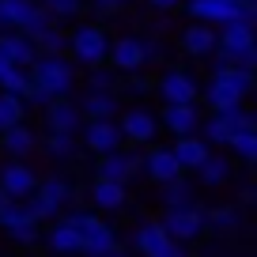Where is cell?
I'll return each instance as SVG.
<instances>
[{
    "mask_svg": "<svg viewBox=\"0 0 257 257\" xmlns=\"http://www.w3.org/2000/svg\"><path fill=\"white\" fill-rule=\"evenodd\" d=\"M249 91H253V68H246V64H227V68H216L204 98H208L212 110H231Z\"/></svg>",
    "mask_w": 257,
    "mask_h": 257,
    "instance_id": "obj_1",
    "label": "cell"
},
{
    "mask_svg": "<svg viewBox=\"0 0 257 257\" xmlns=\"http://www.w3.org/2000/svg\"><path fill=\"white\" fill-rule=\"evenodd\" d=\"M110 34L102 31V27H95V23H83V27H76V34H72V42H68V49H72V57L80 64H87V68H95V64H102L106 57H110Z\"/></svg>",
    "mask_w": 257,
    "mask_h": 257,
    "instance_id": "obj_2",
    "label": "cell"
},
{
    "mask_svg": "<svg viewBox=\"0 0 257 257\" xmlns=\"http://www.w3.org/2000/svg\"><path fill=\"white\" fill-rule=\"evenodd\" d=\"M31 76L34 80H42L49 91H53V98L68 95L76 83V72H72V64L64 61L61 53H38V61L31 64Z\"/></svg>",
    "mask_w": 257,
    "mask_h": 257,
    "instance_id": "obj_3",
    "label": "cell"
},
{
    "mask_svg": "<svg viewBox=\"0 0 257 257\" xmlns=\"http://www.w3.org/2000/svg\"><path fill=\"white\" fill-rule=\"evenodd\" d=\"M242 128H257V121H253L249 110H242V106L216 110V117H208V125H204V140H208V144H227L231 148V140L238 137Z\"/></svg>",
    "mask_w": 257,
    "mask_h": 257,
    "instance_id": "obj_4",
    "label": "cell"
},
{
    "mask_svg": "<svg viewBox=\"0 0 257 257\" xmlns=\"http://www.w3.org/2000/svg\"><path fill=\"white\" fill-rule=\"evenodd\" d=\"M80 231H83V253H95V257H106V253H125V246L117 242L113 227L106 219L91 216V212H80Z\"/></svg>",
    "mask_w": 257,
    "mask_h": 257,
    "instance_id": "obj_5",
    "label": "cell"
},
{
    "mask_svg": "<svg viewBox=\"0 0 257 257\" xmlns=\"http://www.w3.org/2000/svg\"><path fill=\"white\" fill-rule=\"evenodd\" d=\"M133 249H137V253H148V257H178L185 246L163 223H140L137 234H133Z\"/></svg>",
    "mask_w": 257,
    "mask_h": 257,
    "instance_id": "obj_6",
    "label": "cell"
},
{
    "mask_svg": "<svg viewBox=\"0 0 257 257\" xmlns=\"http://www.w3.org/2000/svg\"><path fill=\"white\" fill-rule=\"evenodd\" d=\"M0 231H8L16 242L31 246V242L38 238V219H34L31 204H23L19 197H12V201L0 208Z\"/></svg>",
    "mask_w": 257,
    "mask_h": 257,
    "instance_id": "obj_7",
    "label": "cell"
},
{
    "mask_svg": "<svg viewBox=\"0 0 257 257\" xmlns=\"http://www.w3.org/2000/svg\"><path fill=\"white\" fill-rule=\"evenodd\" d=\"M163 227H167L178 242H193L204 227H208V216H204L201 208H193V204H178V208H167Z\"/></svg>",
    "mask_w": 257,
    "mask_h": 257,
    "instance_id": "obj_8",
    "label": "cell"
},
{
    "mask_svg": "<svg viewBox=\"0 0 257 257\" xmlns=\"http://www.w3.org/2000/svg\"><path fill=\"white\" fill-rule=\"evenodd\" d=\"M155 57V42H140V38H117L110 46V64L117 72H137L144 61Z\"/></svg>",
    "mask_w": 257,
    "mask_h": 257,
    "instance_id": "obj_9",
    "label": "cell"
},
{
    "mask_svg": "<svg viewBox=\"0 0 257 257\" xmlns=\"http://www.w3.org/2000/svg\"><path fill=\"white\" fill-rule=\"evenodd\" d=\"M121 140H125V133H121V125H113V117H87V125H83V144L95 155L117 152Z\"/></svg>",
    "mask_w": 257,
    "mask_h": 257,
    "instance_id": "obj_10",
    "label": "cell"
},
{
    "mask_svg": "<svg viewBox=\"0 0 257 257\" xmlns=\"http://www.w3.org/2000/svg\"><path fill=\"white\" fill-rule=\"evenodd\" d=\"M189 16L204 19V23H212V27H223V23H231V19L249 16V12L242 8V0H189Z\"/></svg>",
    "mask_w": 257,
    "mask_h": 257,
    "instance_id": "obj_11",
    "label": "cell"
},
{
    "mask_svg": "<svg viewBox=\"0 0 257 257\" xmlns=\"http://www.w3.org/2000/svg\"><path fill=\"white\" fill-rule=\"evenodd\" d=\"M253 42H257V31H253V19L249 16L231 19V23H223V31H219V49L231 57V64H234V57H238L242 49H249Z\"/></svg>",
    "mask_w": 257,
    "mask_h": 257,
    "instance_id": "obj_12",
    "label": "cell"
},
{
    "mask_svg": "<svg viewBox=\"0 0 257 257\" xmlns=\"http://www.w3.org/2000/svg\"><path fill=\"white\" fill-rule=\"evenodd\" d=\"M117 125H121V133H125V140H133V144H148V140H155V133H159V117H155L152 110H144V106L125 110Z\"/></svg>",
    "mask_w": 257,
    "mask_h": 257,
    "instance_id": "obj_13",
    "label": "cell"
},
{
    "mask_svg": "<svg viewBox=\"0 0 257 257\" xmlns=\"http://www.w3.org/2000/svg\"><path fill=\"white\" fill-rule=\"evenodd\" d=\"M155 91H159L163 102H197V80H193L189 72H182V68L163 72L159 83H155Z\"/></svg>",
    "mask_w": 257,
    "mask_h": 257,
    "instance_id": "obj_14",
    "label": "cell"
},
{
    "mask_svg": "<svg viewBox=\"0 0 257 257\" xmlns=\"http://www.w3.org/2000/svg\"><path fill=\"white\" fill-rule=\"evenodd\" d=\"M0 61H16V64H27L31 68L38 61V42L23 31H4L0 34Z\"/></svg>",
    "mask_w": 257,
    "mask_h": 257,
    "instance_id": "obj_15",
    "label": "cell"
},
{
    "mask_svg": "<svg viewBox=\"0 0 257 257\" xmlns=\"http://www.w3.org/2000/svg\"><path fill=\"white\" fill-rule=\"evenodd\" d=\"M144 174L152 178V182H170V178H178V174H185V167L178 163V155H174V148H152V152L144 155Z\"/></svg>",
    "mask_w": 257,
    "mask_h": 257,
    "instance_id": "obj_16",
    "label": "cell"
},
{
    "mask_svg": "<svg viewBox=\"0 0 257 257\" xmlns=\"http://www.w3.org/2000/svg\"><path fill=\"white\" fill-rule=\"evenodd\" d=\"M163 128H170L174 137L197 133V128H201V110H197V102H167V110H163Z\"/></svg>",
    "mask_w": 257,
    "mask_h": 257,
    "instance_id": "obj_17",
    "label": "cell"
},
{
    "mask_svg": "<svg viewBox=\"0 0 257 257\" xmlns=\"http://www.w3.org/2000/svg\"><path fill=\"white\" fill-rule=\"evenodd\" d=\"M144 170V155H125V152H106L98 155V174L102 178H117V182H128V178Z\"/></svg>",
    "mask_w": 257,
    "mask_h": 257,
    "instance_id": "obj_18",
    "label": "cell"
},
{
    "mask_svg": "<svg viewBox=\"0 0 257 257\" xmlns=\"http://www.w3.org/2000/svg\"><path fill=\"white\" fill-rule=\"evenodd\" d=\"M0 185L12 193V197H31L38 189V174H34L27 163H4L0 167Z\"/></svg>",
    "mask_w": 257,
    "mask_h": 257,
    "instance_id": "obj_19",
    "label": "cell"
},
{
    "mask_svg": "<svg viewBox=\"0 0 257 257\" xmlns=\"http://www.w3.org/2000/svg\"><path fill=\"white\" fill-rule=\"evenodd\" d=\"M49 249H57V253H83V231H80V219H76V216L57 219L53 231H49Z\"/></svg>",
    "mask_w": 257,
    "mask_h": 257,
    "instance_id": "obj_20",
    "label": "cell"
},
{
    "mask_svg": "<svg viewBox=\"0 0 257 257\" xmlns=\"http://www.w3.org/2000/svg\"><path fill=\"white\" fill-rule=\"evenodd\" d=\"M182 46H185V53H193V57H208L212 49H219V34L212 31V23L197 19L193 27H185V34H182Z\"/></svg>",
    "mask_w": 257,
    "mask_h": 257,
    "instance_id": "obj_21",
    "label": "cell"
},
{
    "mask_svg": "<svg viewBox=\"0 0 257 257\" xmlns=\"http://www.w3.org/2000/svg\"><path fill=\"white\" fill-rule=\"evenodd\" d=\"M91 201H95V208H102V212H117L121 204H125V182L98 174V182L91 185Z\"/></svg>",
    "mask_w": 257,
    "mask_h": 257,
    "instance_id": "obj_22",
    "label": "cell"
},
{
    "mask_svg": "<svg viewBox=\"0 0 257 257\" xmlns=\"http://www.w3.org/2000/svg\"><path fill=\"white\" fill-rule=\"evenodd\" d=\"M80 113L83 110H76L68 98H53V102L46 106V125L49 128H61V133H80Z\"/></svg>",
    "mask_w": 257,
    "mask_h": 257,
    "instance_id": "obj_23",
    "label": "cell"
},
{
    "mask_svg": "<svg viewBox=\"0 0 257 257\" xmlns=\"http://www.w3.org/2000/svg\"><path fill=\"white\" fill-rule=\"evenodd\" d=\"M174 155L185 170H197L212 152H208V140H197V133H185V137L174 140Z\"/></svg>",
    "mask_w": 257,
    "mask_h": 257,
    "instance_id": "obj_24",
    "label": "cell"
},
{
    "mask_svg": "<svg viewBox=\"0 0 257 257\" xmlns=\"http://www.w3.org/2000/svg\"><path fill=\"white\" fill-rule=\"evenodd\" d=\"M34 140H38V137H34L31 128L23 125V121L0 133V148H4L12 159H23V155H31V152H34Z\"/></svg>",
    "mask_w": 257,
    "mask_h": 257,
    "instance_id": "obj_25",
    "label": "cell"
},
{
    "mask_svg": "<svg viewBox=\"0 0 257 257\" xmlns=\"http://www.w3.org/2000/svg\"><path fill=\"white\" fill-rule=\"evenodd\" d=\"M38 0H0V31H19Z\"/></svg>",
    "mask_w": 257,
    "mask_h": 257,
    "instance_id": "obj_26",
    "label": "cell"
},
{
    "mask_svg": "<svg viewBox=\"0 0 257 257\" xmlns=\"http://www.w3.org/2000/svg\"><path fill=\"white\" fill-rule=\"evenodd\" d=\"M27 83H31V68H27V64L0 61V91H16V95H23Z\"/></svg>",
    "mask_w": 257,
    "mask_h": 257,
    "instance_id": "obj_27",
    "label": "cell"
},
{
    "mask_svg": "<svg viewBox=\"0 0 257 257\" xmlns=\"http://www.w3.org/2000/svg\"><path fill=\"white\" fill-rule=\"evenodd\" d=\"M27 113V98L16 95V91H0V133L12 125H19Z\"/></svg>",
    "mask_w": 257,
    "mask_h": 257,
    "instance_id": "obj_28",
    "label": "cell"
},
{
    "mask_svg": "<svg viewBox=\"0 0 257 257\" xmlns=\"http://www.w3.org/2000/svg\"><path fill=\"white\" fill-rule=\"evenodd\" d=\"M80 110L87 113V117H113V113H117V98H113V91H95L91 87Z\"/></svg>",
    "mask_w": 257,
    "mask_h": 257,
    "instance_id": "obj_29",
    "label": "cell"
},
{
    "mask_svg": "<svg viewBox=\"0 0 257 257\" xmlns=\"http://www.w3.org/2000/svg\"><path fill=\"white\" fill-rule=\"evenodd\" d=\"M159 189H163V204H167V208H178V204H193V185L185 182L182 174L170 178V182H163Z\"/></svg>",
    "mask_w": 257,
    "mask_h": 257,
    "instance_id": "obj_30",
    "label": "cell"
},
{
    "mask_svg": "<svg viewBox=\"0 0 257 257\" xmlns=\"http://www.w3.org/2000/svg\"><path fill=\"white\" fill-rule=\"evenodd\" d=\"M227 174H231V167H227L223 155H208V159L197 167V178H201L204 185H223V182H227Z\"/></svg>",
    "mask_w": 257,
    "mask_h": 257,
    "instance_id": "obj_31",
    "label": "cell"
},
{
    "mask_svg": "<svg viewBox=\"0 0 257 257\" xmlns=\"http://www.w3.org/2000/svg\"><path fill=\"white\" fill-rule=\"evenodd\" d=\"M76 133H61V128H49L46 137V152L53 155V159H68V155H76Z\"/></svg>",
    "mask_w": 257,
    "mask_h": 257,
    "instance_id": "obj_32",
    "label": "cell"
},
{
    "mask_svg": "<svg viewBox=\"0 0 257 257\" xmlns=\"http://www.w3.org/2000/svg\"><path fill=\"white\" fill-rule=\"evenodd\" d=\"M31 212H34V219H38V223H49V219H57L61 204H57L53 197H46L42 189H34V193H31Z\"/></svg>",
    "mask_w": 257,
    "mask_h": 257,
    "instance_id": "obj_33",
    "label": "cell"
},
{
    "mask_svg": "<svg viewBox=\"0 0 257 257\" xmlns=\"http://www.w3.org/2000/svg\"><path fill=\"white\" fill-rule=\"evenodd\" d=\"M231 152L246 163H257V128H242L238 137L231 140Z\"/></svg>",
    "mask_w": 257,
    "mask_h": 257,
    "instance_id": "obj_34",
    "label": "cell"
},
{
    "mask_svg": "<svg viewBox=\"0 0 257 257\" xmlns=\"http://www.w3.org/2000/svg\"><path fill=\"white\" fill-rule=\"evenodd\" d=\"M34 42H38V53H64L72 38H64V34L57 31V27H46V31H42Z\"/></svg>",
    "mask_w": 257,
    "mask_h": 257,
    "instance_id": "obj_35",
    "label": "cell"
},
{
    "mask_svg": "<svg viewBox=\"0 0 257 257\" xmlns=\"http://www.w3.org/2000/svg\"><path fill=\"white\" fill-rule=\"evenodd\" d=\"M38 189L46 193V197H53V201L61 204V208H64V204H68V201H72V185L64 182V178H46V182H42Z\"/></svg>",
    "mask_w": 257,
    "mask_h": 257,
    "instance_id": "obj_36",
    "label": "cell"
},
{
    "mask_svg": "<svg viewBox=\"0 0 257 257\" xmlns=\"http://www.w3.org/2000/svg\"><path fill=\"white\" fill-rule=\"evenodd\" d=\"M204 216H208V227H216V231H234L238 227V212L234 208H212Z\"/></svg>",
    "mask_w": 257,
    "mask_h": 257,
    "instance_id": "obj_37",
    "label": "cell"
},
{
    "mask_svg": "<svg viewBox=\"0 0 257 257\" xmlns=\"http://www.w3.org/2000/svg\"><path fill=\"white\" fill-rule=\"evenodd\" d=\"M23 98H27V106H49V102H53V91H49L42 80H34V76H31V83H27Z\"/></svg>",
    "mask_w": 257,
    "mask_h": 257,
    "instance_id": "obj_38",
    "label": "cell"
},
{
    "mask_svg": "<svg viewBox=\"0 0 257 257\" xmlns=\"http://www.w3.org/2000/svg\"><path fill=\"white\" fill-rule=\"evenodd\" d=\"M49 12H53V19H72V16H80V8H83V0H42Z\"/></svg>",
    "mask_w": 257,
    "mask_h": 257,
    "instance_id": "obj_39",
    "label": "cell"
},
{
    "mask_svg": "<svg viewBox=\"0 0 257 257\" xmlns=\"http://www.w3.org/2000/svg\"><path fill=\"white\" fill-rule=\"evenodd\" d=\"M91 87L95 91H113V76L110 72H91Z\"/></svg>",
    "mask_w": 257,
    "mask_h": 257,
    "instance_id": "obj_40",
    "label": "cell"
},
{
    "mask_svg": "<svg viewBox=\"0 0 257 257\" xmlns=\"http://www.w3.org/2000/svg\"><path fill=\"white\" fill-rule=\"evenodd\" d=\"M234 64H246V68H257V42L249 49H242L238 57H234Z\"/></svg>",
    "mask_w": 257,
    "mask_h": 257,
    "instance_id": "obj_41",
    "label": "cell"
},
{
    "mask_svg": "<svg viewBox=\"0 0 257 257\" xmlns=\"http://www.w3.org/2000/svg\"><path fill=\"white\" fill-rule=\"evenodd\" d=\"M98 12H117V8H125V0H91Z\"/></svg>",
    "mask_w": 257,
    "mask_h": 257,
    "instance_id": "obj_42",
    "label": "cell"
},
{
    "mask_svg": "<svg viewBox=\"0 0 257 257\" xmlns=\"http://www.w3.org/2000/svg\"><path fill=\"white\" fill-rule=\"evenodd\" d=\"M152 4H155V8H163V12H167V8H174L178 0H152Z\"/></svg>",
    "mask_w": 257,
    "mask_h": 257,
    "instance_id": "obj_43",
    "label": "cell"
},
{
    "mask_svg": "<svg viewBox=\"0 0 257 257\" xmlns=\"http://www.w3.org/2000/svg\"><path fill=\"white\" fill-rule=\"evenodd\" d=\"M8 201H12V193L4 189V185H0V208H4V204H8Z\"/></svg>",
    "mask_w": 257,
    "mask_h": 257,
    "instance_id": "obj_44",
    "label": "cell"
}]
</instances>
